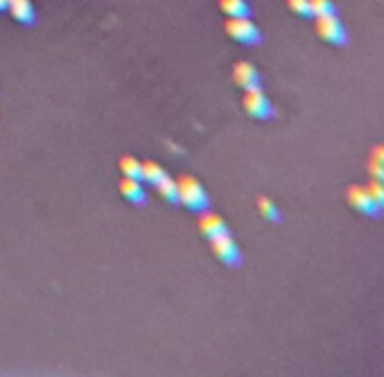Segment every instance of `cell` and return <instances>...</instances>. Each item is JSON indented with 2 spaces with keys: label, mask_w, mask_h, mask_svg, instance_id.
Returning a JSON list of instances; mask_svg holds the SVG:
<instances>
[{
  "label": "cell",
  "mask_w": 384,
  "mask_h": 377,
  "mask_svg": "<svg viewBox=\"0 0 384 377\" xmlns=\"http://www.w3.org/2000/svg\"><path fill=\"white\" fill-rule=\"evenodd\" d=\"M154 188H156V192H158V195L163 197V199H167V202L176 204V181L170 179L167 174H165L160 181L154 183Z\"/></svg>",
  "instance_id": "13"
},
{
  "label": "cell",
  "mask_w": 384,
  "mask_h": 377,
  "mask_svg": "<svg viewBox=\"0 0 384 377\" xmlns=\"http://www.w3.org/2000/svg\"><path fill=\"white\" fill-rule=\"evenodd\" d=\"M176 202L190 208V210L202 212L208 208V195H206L204 186L195 179V176L183 174L176 179Z\"/></svg>",
  "instance_id": "1"
},
{
  "label": "cell",
  "mask_w": 384,
  "mask_h": 377,
  "mask_svg": "<svg viewBox=\"0 0 384 377\" xmlns=\"http://www.w3.org/2000/svg\"><path fill=\"white\" fill-rule=\"evenodd\" d=\"M199 230L208 237H215V235H221V233H228V228L224 224V219L219 217V215L215 212H202V217H199Z\"/></svg>",
  "instance_id": "8"
},
{
  "label": "cell",
  "mask_w": 384,
  "mask_h": 377,
  "mask_svg": "<svg viewBox=\"0 0 384 377\" xmlns=\"http://www.w3.org/2000/svg\"><path fill=\"white\" fill-rule=\"evenodd\" d=\"M7 10H10V14L19 23H25V25L34 23V5L29 3V0H10V7H7Z\"/></svg>",
  "instance_id": "10"
},
{
  "label": "cell",
  "mask_w": 384,
  "mask_h": 377,
  "mask_svg": "<svg viewBox=\"0 0 384 377\" xmlns=\"http://www.w3.org/2000/svg\"><path fill=\"white\" fill-rule=\"evenodd\" d=\"M346 199H348L350 208H355L357 212L366 215V217H380L382 210L375 206L373 197L368 195V190L362 186H350L348 192H346Z\"/></svg>",
  "instance_id": "6"
},
{
  "label": "cell",
  "mask_w": 384,
  "mask_h": 377,
  "mask_svg": "<svg viewBox=\"0 0 384 377\" xmlns=\"http://www.w3.org/2000/svg\"><path fill=\"white\" fill-rule=\"evenodd\" d=\"M120 170H122V174H125V176H132V179H141L143 163L138 158H134V156H122L120 158Z\"/></svg>",
  "instance_id": "14"
},
{
  "label": "cell",
  "mask_w": 384,
  "mask_h": 377,
  "mask_svg": "<svg viewBox=\"0 0 384 377\" xmlns=\"http://www.w3.org/2000/svg\"><path fill=\"white\" fill-rule=\"evenodd\" d=\"M289 10L298 14V16L303 19H310L312 16V7H310V0H287Z\"/></svg>",
  "instance_id": "17"
},
{
  "label": "cell",
  "mask_w": 384,
  "mask_h": 377,
  "mask_svg": "<svg viewBox=\"0 0 384 377\" xmlns=\"http://www.w3.org/2000/svg\"><path fill=\"white\" fill-rule=\"evenodd\" d=\"M7 7H10V0H0V12L7 10Z\"/></svg>",
  "instance_id": "21"
},
{
  "label": "cell",
  "mask_w": 384,
  "mask_h": 377,
  "mask_svg": "<svg viewBox=\"0 0 384 377\" xmlns=\"http://www.w3.org/2000/svg\"><path fill=\"white\" fill-rule=\"evenodd\" d=\"M371 160H375V163L384 165V145H378V147H373V151H371Z\"/></svg>",
  "instance_id": "20"
},
{
  "label": "cell",
  "mask_w": 384,
  "mask_h": 377,
  "mask_svg": "<svg viewBox=\"0 0 384 377\" xmlns=\"http://www.w3.org/2000/svg\"><path fill=\"white\" fill-rule=\"evenodd\" d=\"M258 210H260V215H263V217L269 219V221H280L278 208H276V204L269 202L267 197H260V199H258Z\"/></svg>",
  "instance_id": "15"
},
{
  "label": "cell",
  "mask_w": 384,
  "mask_h": 377,
  "mask_svg": "<svg viewBox=\"0 0 384 377\" xmlns=\"http://www.w3.org/2000/svg\"><path fill=\"white\" fill-rule=\"evenodd\" d=\"M211 249L215 253V258L228 267H237L242 263V253H240V249H237L235 240L230 237V233H221V235L211 237Z\"/></svg>",
  "instance_id": "4"
},
{
  "label": "cell",
  "mask_w": 384,
  "mask_h": 377,
  "mask_svg": "<svg viewBox=\"0 0 384 377\" xmlns=\"http://www.w3.org/2000/svg\"><path fill=\"white\" fill-rule=\"evenodd\" d=\"M368 176H371V181L382 183V186H384V165L371 160V163H368Z\"/></svg>",
  "instance_id": "19"
},
{
  "label": "cell",
  "mask_w": 384,
  "mask_h": 377,
  "mask_svg": "<svg viewBox=\"0 0 384 377\" xmlns=\"http://www.w3.org/2000/svg\"><path fill=\"white\" fill-rule=\"evenodd\" d=\"M163 176H165V170L156 163V160H145V163H143V174H141V179L147 181L149 186H154V183L160 181Z\"/></svg>",
  "instance_id": "12"
},
{
  "label": "cell",
  "mask_w": 384,
  "mask_h": 377,
  "mask_svg": "<svg viewBox=\"0 0 384 377\" xmlns=\"http://www.w3.org/2000/svg\"><path fill=\"white\" fill-rule=\"evenodd\" d=\"M314 27H317V34L330 45H346L348 43V32H346V27L341 25V21L337 19V14H330V16H317Z\"/></svg>",
  "instance_id": "3"
},
{
  "label": "cell",
  "mask_w": 384,
  "mask_h": 377,
  "mask_svg": "<svg viewBox=\"0 0 384 377\" xmlns=\"http://www.w3.org/2000/svg\"><path fill=\"white\" fill-rule=\"evenodd\" d=\"M233 80H235L237 86H242L244 90L260 88V75H258V71L251 64H247V61H240V64H235V68H233Z\"/></svg>",
  "instance_id": "7"
},
{
  "label": "cell",
  "mask_w": 384,
  "mask_h": 377,
  "mask_svg": "<svg viewBox=\"0 0 384 377\" xmlns=\"http://www.w3.org/2000/svg\"><path fill=\"white\" fill-rule=\"evenodd\" d=\"M310 7H312V16H330V14H337L335 10V3L333 0H310Z\"/></svg>",
  "instance_id": "16"
},
{
  "label": "cell",
  "mask_w": 384,
  "mask_h": 377,
  "mask_svg": "<svg viewBox=\"0 0 384 377\" xmlns=\"http://www.w3.org/2000/svg\"><path fill=\"white\" fill-rule=\"evenodd\" d=\"M120 192L122 197L129 199V202L134 204H145V186L141 179H132V176H125V179L120 181Z\"/></svg>",
  "instance_id": "9"
},
{
  "label": "cell",
  "mask_w": 384,
  "mask_h": 377,
  "mask_svg": "<svg viewBox=\"0 0 384 377\" xmlns=\"http://www.w3.org/2000/svg\"><path fill=\"white\" fill-rule=\"evenodd\" d=\"M224 29L233 41H240L244 45H258L260 43V29L256 27V23L249 21V16L228 19Z\"/></svg>",
  "instance_id": "2"
},
{
  "label": "cell",
  "mask_w": 384,
  "mask_h": 377,
  "mask_svg": "<svg viewBox=\"0 0 384 377\" xmlns=\"http://www.w3.org/2000/svg\"><path fill=\"white\" fill-rule=\"evenodd\" d=\"M368 195H371L373 197V202H375V206H378L380 208V210L384 212V186H382V183H375V181H371V183H368Z\"/></svg>",
  "instance_id": "18"
},
{
  "label": "cell",
  "mask_w": 384,
  "mask_h": 377,
  "mask_svg": "<svg viewBox=\"0 0 384 377\" xmlns=\"http://www.w3.org/2000/svg\"><path fill=\"white\" fill-rule=\"evenodd\" d=\"M219 10L226 14L228 19L235 16H249L251 10L247 5V0H219Z\"/></svg>",
  "instance_id": "11"
},
{
  "label": "cell",
  "mask_w": 384,
  "mask_h": 377,
  "mask_svg": "<svg viewBox=\"0 0 384 377\" xmlns=\"http://www.w3.org/2000/svg\"><path fill=\"white\" fill-rule=\"evenodd\" d=\"M244 111H247L251 118H258V120H267L274 115V106L272 102L267 99V95L263 93V88H249L244 90Z\"/></svg>",
  "instance_id": "5"
}]
</instances>
